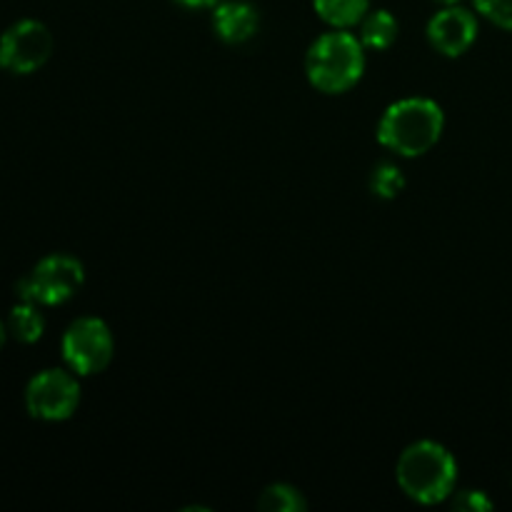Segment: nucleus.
I'll return each mask as SVG.
<instances>
[{"instance_id":"obj_9","label":"nucleus","mask_w":512,"mask_h":512,"mask_svg":"<svg viewBox=\"0 0 512 512\" xmlns=\"http://www.w3.org/2000/svg\"><path fill=\"white\" fill-rule=\"evenodd\" d=\"M258 10L245 0H225V3L215 5L213 10V28L223 43L228 45H243L253 40L258 33Z\"/></svg>"},{"instance_id":"obj_14","label":"nucleus","mask_w":512,"mask_h":512,"mask_svg":"<svg viewBox=\"0 0 512 512\" xmlns=\"http://www.w3.org/2000/svg\"><path fill=\"white\" fill-rule=\"evenodd\" d=\"M370 190H373V195H378V198L383 200L398 198L405 190L403 170L393 163H380L378 168L370 173Z\"/></svg>"},{"instance_id":"obj_15","label":"nucleus","mask_w":512,"mask_h":512,"mask_svg":"<svg viewBox=\"0 0 512 512\" xmlns=\"http://www.w3.org/2000/svg\"><path fill=\"white\" fill-rule=\"evenodd\" d=\"M478 13L503 30H512V0H473Z\"/></svg>"},{"instance_id":"obj_3","label":"nucleus","mask_w":512,"mask_h":512,"mask_svg":"<svg viewBox=\"0 0 512 512\" xmlns=\"http://www.w3.org/2000/svg\"><path fill=\"white\" fill-rule=\"evenodd\" d=\"M305 73L320 93L338 95L353 88L365 73V45L350 30H330L310 45Z\"/></svg>"},{"instance_id":"obj_1","label":"nucleus","mask_w":512,"mask_h":512,"mask_svg":"<svg viewBox=\"0 0 512 512\" xmlns=\"http://www.w3.org/2000/svg\"><path fill=\"white\" fill-rule=\"evenodd\" d=\"M400 490L420 505H435L448 500L458 483V463L448 448L433 440H418L408 445L395 465Z\"/></svg>"},{"instance_id":"obj_17","label":"nucleus","mask_w":512,"mask_h":512,"mask_svg":"<svg viewBox=\"0 0 512 512\" xmlns=\"http://www.w3.org/2000/svg\"><path fill=\"white\" fill-rule=\"evenodd\" d=\"M178 3H183L185 8H213L218 0H178Z\"/></svg>"},{"instance_id":"obj_10","label":"nucleus","mask_w":512,"mask_h":512,"mask_svg":"<svg viewBox=\"0 0 512 512\" xmlns=\"http://www.w3.org/2000/svg\"><path fill=\"white\" fill-rule=\"evenodd\" d=\"M313 8L330 28L350 30L368 15L370 0H313Z\"/></svg>"},{"instance_id":"obj_11","label":"nucleus","mask_w":512,"mask_h":512,"mask_svg":"<svg viewBox=\"0 0 512 512\" xmlns=\"http://www.w3.org/2000/svg\"><path fill=\"white\" fill-rule=\"evenodd\" d=\"M358 38L368 50H388L398 38V20L390 10H368L360 20Z\"/></svg>"},{"instance_id":"obj_7","label":"nucleus","mask_w":512,"mask_h":512,"mask_svg":"<svg viewBox=\"0 0 512 512\" xmlns=\"http://www.w3.org/2000/svg\"><path fill=\"white\" fill-rule=\"evenodd\" d=\"M53 53V33L40 20L25 18L0 35V68L30 75L43 68Z\"/></svg>"},{"instance_id":"obj_2","label":"nucleus","mask_w":512,"mask_h":512,"mask_svg":"<svg viewBox=\"0 0 512 512\" xmlns=\"http://www.w3.org/2000/svg\"><path fill=\"white\" fill-rule=\"evenodd\" d=\"M443 128L445 115L435 100L403 98L380 118L378 140L403 158H418L438 143Z\"/></svg>"},{"instance_id":"obj_18","label":"nucleus","mask_w":512,"mask_h":512,"mask_svg":"<svg viewBox=\"0 0 512 512\" xmlns=\"http://www.w3.org/2000/svg\"><path fill=\"white\" fill-rule=\"evenodd\" d=\"M5 338H8V328H5V323L0 320V348L5 345Z\"/></svg>"},{"instance_id":"obj_5","label":"nucleus","mask_w":512,"mask_h":512,"mask_svg":"<svg viewBox=\"0 0 512 512\" xmlns=\"http://www.w3.org/2000/svg\"><path fill=\"white\" fill-rule=\"evenodd\" d=\"M63 360L75 375H98L113 360V333L100 318H80L65 330L63 343Z\"/></svg>"},{"instance_id":"obj_8","label":"nucleus","mask_w":512,"mask_h":512,"mask_svg":"<svg viewBox=\"0 0 512 512\" xmlns=\"http://www.w3.org/2000/svg\"><path fill=\"white\" fill-rule=\"evenodd\" d=\"M475 38H478V18L463 5H443V10H438L428 23L430 45L448 58L468 53Z\"/></svg>"},{"instance_id":"obj_19","label":"nucleus","mask_w":512,"mask_h":512,"mask_svg":"<svg viewBox=\"0 0 512 512\" xmlns=\"http://www.w3.org/2000/svg\"><path fill=\"white\" fill-rule=\"evenodd\" d=\"M435 3H440V5H460V0H435Z\"/></svg>"},{"instance_id":"obj_6","label":"nucleus","mask_w":512,"mask_h":512,"mask_svg":"<svg viewBox=\"0 0 512 512\" xmlns=\"http://www.w3.org/2000/svg\"><path fill=\"white\" fill-rule=\"evenodd\" d=\"M80 405V383L73 370H40L25 388V408L45 423L68 420Z\"/></svg>"},{"instance_id":"obj_12","label":"nucleus","mask_w":512,"mask_h":512,"mask_svg":"<svg viewBox=\"0 0 512 512\" xmlns=\"http://www.w3.org/2000/svg\"><path fill=\"white\" fill-rule=\"evenodd\" d=\"M43 305L38 303H25L20 300L8 315V333L13 335L18 343L23 345H33L43 338L45 333V315L40 313Z\"/></svg>"},{"instance_id":"obj_13","label":"nucleus","mask_w":512,"mask_h":512,"mask_svg":"<svg viewBox=\"0 0 512 512\" xmlns=\"http://www.w3.org/2000/svg\"><path fill=\"white\" fill-rule=\"evenodd\" d=\"M258 508L265 512H303L308 503L298 488L288 483H275L260 493Z\"/></svg>"},{"instance_id":"obj_4","label":"nucleus","mask_w":512,"mask_h":512,"mask_svg":"<svg viewBox=\"0 0 512 512\" xmlns=\"http://www.w3.org/2000/svg\"><path fill=\"white\" fill-rule=\"evenodd\" d=\"M85 270L83 263L73 255L55 253L40 260L33 273L18 280V300L38 305H63L83 288Z\"/></svg>"},{"instance_id":"obj_16","label":"nucleus","mask_w":512,"mask_h":512,"mask_svg":"<svg viewBox=\"0 0 512 512\" xmlns=\"http://www.w3.org/2000/svg\"><path fill=\"white\" fill-rule=\"evenodd\" d=\"M450 498H453V510L460 512H488L493 508L488 495L480 493V490H458Z\"/></svg>"}]
</instances>
